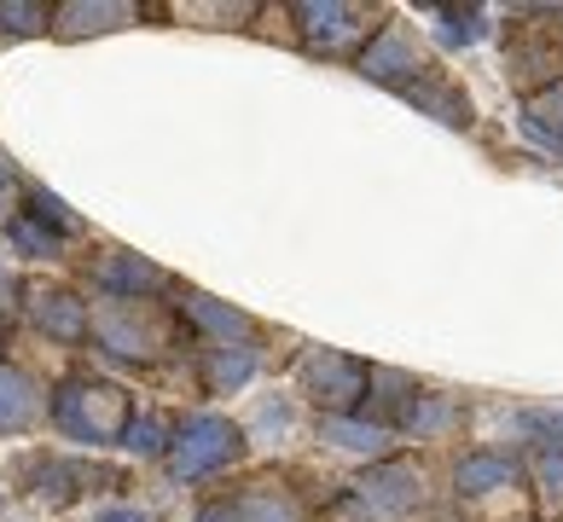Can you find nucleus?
Instances as JSON below:
<instances>
[{
    "label": "nucleus",
    "mask_w": 563,
    "mask_h": 522,
    "mask_svg": "<svg viewBox=\"0 0 563 522\" xmlns=\"http://www.w3.org/2000/svg\"><path fill=\"white\" fill-rule=\"evenodd\" d=\"M53 430L70 435V442H88V447H111L122 442V430H129V395L117 384H93V378H70L53 389Z\"/></svg>",
    "instance_id": "f257e3e1"
},
{
    "label": "nucleus",
    "mask_w": 563,
    "mask_h": 522,
    "mask_svg": "<svg viewBox=\"0 0 563 522\" xmlns=\"http://www.w3.org/2000/svg\"><path fill=\"white\" fill-rule=\"evenodd\" d=\"M53 24L47 7H35V0H0V35H41Z\"/></svg>",
    "instance_id": "5701e85b"
},
{
    "label": "nucleus",
    "mask_w": 563,
    "mask_h": 522,
    "mask_svg": "<svg viewBox=\"0 0 563 522\" xmlns=\"http://www.w3.org/2000/svg\"><path fill=\"white\" fill-rule=\"evenodd\" d=\"M18 476H24V488L41 499V506H70L81 488L106 482L99 465H76V458H65V453H30Z\"/></svg>",
    "instance_id": "0eeeda50"
},
{
    "label": "nucleus",
    "mask_w": 563,
    "mask_h": 522,
    "mask_svg": "<svg viewBox=\"0 0 563 522\" xmlns=\"http://www.w3.org/2000/svg\"><path fill=\"white\" fill-rule=\"evenodd\" d=\"M320 442H325V447H343V453H384V430L354 424V418H325V424H320Z\"/></svg>",
    "instance_id": "aec40b11"
},
{
    "label": "nucleus",
    "mask_w": 563,
    "mask_h": 522,
    "mask_svg": "<svg viewBox=\"0 0 563 522\" xmlns=\"http://www.w3.org/2000/svg\"><path fill=\"white\" fill-rule=\"evenodd\" d=\"M169 442H175V435L163 430V418H152V412H145V418H129V430H122V442H117V447L157 458V453H169Z\"/></svg>",
    "instance_id": "4be33fe9"
},
{
    "label": "nucleus",
    "mask_w": 563,
    "mask_h": 522,
    "mask_svg": "<svg viewBox=\"0 0 563 522\" xmlns=\"http://www.w3.org/2000/svg\"><path fill=\"white\" fill-rule=\"evenodd\" d=\"M24 313L47 331V337H58V343H81L88 337V308H81L70 290H53V285H30V302H24Z\"/></svg>",
    "instance_id": "9d476101"
},
{
    "label": "nucleus",
    "mask_w": 563,
    "mask_h": 522,
    "mask_svg": "<svg viewBox=\"0 0 563 522\" xmlns=\"http://www.w3.org/2000/svg\"><path fill=\"white\" fill-rule=\"evenodd\" d=\"M430 35L442 41V47H471V41L488 35V12L483 7H430Z\"/></svg>",
    "instance_id": "f3484780"
},
{
    "label": "nucleus",
    "mask_w": 563,
    "mask_h": 522,
    "mask_svg": "<svg viewBox=\"0 0 563 522\" xmlns=\"http://www.w3.org/2000/svg\"><path fill=\"white\" fill-rule=\"evenodd\" d=\"M30 203H35V221L47 226V233H76V226H81V221L70 215V209L58 203L53 192H41V186H30Z\"/></svg>",
    "instance_id": "a878e982"
},
{
    "label": "nucleus",
    "mask_w": 563,
    "mask_h": 522,
    "mask_svg": "<svg viewBox=\"0 0 563 522\" xmlns=\"http://www.w3.org/2000/svg\"><path fill=\"white\" fill-rule=\"evenodd\" d=\"M540 482H547V493L563 488V447H558V442L547 447V458H540Z\"/></svg>",
    "instance_id": "cd10ccee"
},
{
    "label": "nucleus",
    "mask_w": 563,
    "mask_h": 522,
    "mask_svg": "<svg viewBox=\"0 0 563 522\" xmlns=\"http://www.w3.org/2000/svg\"><path fill=\"white\" fill-rule=\"evenodd\" d=\"M41 412H47V407H41V389H35V378H30V371H18V366L0 360V435L30 430Z\"/></svg>",
    "instance_id": "ddd939ff"
},
{
    "label": "nucleus",
    "mask_w": 563,
    "mask_h": 522,
    "mask_svg": "<svg viewBox=\"0 0 563 522\" xmlns=\"http://www.w3.org/2000/svg\"><path fill=\"white\" fill-rule=\"evenodd\" d=\"M198 371H203V384H210V395H239L256 378V348L250 343H210L198 354Z\"/></svg>",
    "instance_id": "9b49d317"
},
{
    "label": "nucleus",
    "mask_w": 563,
    "mask_h": 522,
    "mask_svg": "<svg viewBox=\"0 0 563 522\" xmlns=\"http://www.w3.org/2000/svg\"><path fill=\"white\" fill-rule=\"evenodd\" d=\"M134 7H122V0H106V7H58V30L65 35H93V30H117L129 24Z\"/></svg>",
    "instance_id": "6ab92c4d"
},
{
    "label": "nucleus",
    "mask_w": 563,
    "mask_h": 522,
    "mask_svg": "<svg viewBox=\"0 0 563 522\" xmlns=\"http://www.w3.org/2000/svg\"><path fill=\"white\" fill-rule=\"evenodd\" d=\"M12 297V279H7V267H0V302H7Z\"/></svg>",
    "instance_id": "c756f323"
},
{
    "label": "nucleus",
    "mask_w": 563,
    "mask_h": 522,
    "mask_svg": "<svg viewBox=\"0 0 563 522\" xmlns=\"http://www.w3.org/2000/svg\"><path fill=\"white\" fill-rule=\"evenodd\" d=\"M361 499L378 517H407V511H419V499H424V482H419V470L401 465V458H384V465H372L361 482Z\"/></svg>",
    "instance_id": "6e6552de"
},
{
    "label": "nucleus",
    "mask_w": 563,
    "mask_h": 522,
    "mask_svg": "<svg viewBox=\"0 0 563 522\" xmlns=\"http://www.w3.org/2000/svg\"><path fill=\"white\" fill-rule=\"evenodd\" d=\"M93 274H99V290H111V297H129V302H145V290L163 285V267H152L145 256H134V249H111V256L99 262Z\"/></svg>",
    "instance_id": "f8f14e48"
},
{
    "label": "nucleus",
    "mask_w": 563,
    "mask_h": 522,
    "mask_svg": "<svg viewBox=\"0 0 563 522\" xmlns=\"http://www.w3.org/2000/svg\"><path fill=\"white\" fill-rule=\"evenodd\" d=\"M453 482L465 499H483V493H499V488H517V465L506 453H471V458H459Z\"/></svg>",
    "instance_id": "2eb2a0df"
},
{
    "label": "nucleus",
    "mask_w": 563,
    "mask_h": 522,
    "mask_svg": "<svg viewBox=\"0 0 563 522\" xmlns=\"http://www.w3.org/2000/svg\"><path fill=\"white\" fill-rule=\"evenodd\" d=\"M361 18H372V12H361V7H343V0H302L297 7V24H302V41L314 53H349V41L361 35L366 24Z\"/></svg>",
    "instance_id": "1a4fd4ad"
},
{
    "label": "nucleus",
    "mask_w": 563,
    "mask_h": 522,
    "mask_svg": "<svg viewBox=\"0 0 563 522\" xmlns=\"http://www.w3.org/2000/svg\"><path fill=\"white\" fill-rule=\"evenodd\" d=\"M297 384L314 407H325V418H343L366 401L372 389V371L361 360H349V354H331V348H308L302 366H297Z\"/></svg>",
    "instance_id": "20e7f679"
},
{
    "label": "nucleus",
    "mask_w": 563,
    "mask_h": 522,
    "mask_svg": "<svg viewBox=\"0 0 563 522\" xmlns=\"http://www.w3.org/2000/svg\"><path fill=\"white\" fill-rule=\"evenodd\" d=\"M361 76H366V81H378V88H401V93H412L419 81L435 76V65L419 53V41H412L401 24H389V30H378V35L366 41Z\"/></svg>",
    "instance_id": "39448f33"
},
{
    "label": "nucleus",
    "mask_w": 563,
    "mask_h": 522,
    "mask_svg": "<svg viewBox=\"0 0 563 522\" xmlns=\"http://www.w3.org/2000/svg\"><path fill=\"white\" fill-rule=\"evenodd\" d=\"M7 233L18 238V249H24V256H53V249H58V233L35 226L30 215H12V221H7Z\"/></svg>",
    "instance_id": "393cba45"
},
{
    "label": "nucleus",
    "mask_w": 563,
    "mask_h": 522,
    "mask_svg": "<svg viewBox=\"0 0 563 522\" xmlns=\"http://www.w3.org/2000/svg\"><path fill=\"white\" fill-rule=\"evenodd\" d=\"M506 65L529 99L540 93V81L558 88L563 81V12H517L506 24Z\"/></svg>",
    "instance_id": "f03ea898"
},
{
    "label": "nucleus",
    "mask_w": 563,
    "mask_h": 522,
    "mask_svg": "<svg viewBox=\"0 0 563 522\" xmlns=\"http://www.w3.org/2000/svg\"><path fill=\"white\" fill-rule=\"evenodd\" d=\"M529 129H534V134H547L558 152H563V81L529 99Z\"/></svg>",
    "instance_id": "412c9836"
},
{
    "label": "nucleus",
    "mask_w": 563,
    "mask_h": 522,
    "mask_svg": "<svg viewBox=\"0 0 563 522\" xmlns=\"http://www.w3.org/2000/svg\"><path fill=\"white\" fill-rule=\"evenodd\" d=\"M198 522H302L290 499H274V493H233V499H216L203 506Z\"/></svg>",
    "instance_id": "4468645a"
},
{
    "label": "nucleus",
    "mask_w": 563,
    "mask_h": 522,
    "mask_svg": "<svg viewBox=\"0 0 563 522\" xmlns=\"http://www.w3.org/2000/svg\"><path fill=\"white\" fill-rule=\"evenodd\" d=\"M453 424V407L442 401V395H412V407L401 412V430H448Z\"/></svg>",
    "instance_id": "b1692460"
},
{
    "label": "nucleus",
    "mask_w": 563,
    "mask_h": 522,
    "mask_svg": "<svg viewBox=\"0 0 563 522\" xmlns=\"http://www.w3.org/2000/svg\"><path fill=\"white\" fill-rule=\"evenodd\" d=\"M233 458H244V430L233 418H216V412L186 418L175 430V442H169V470L180 482H203V476L227 470Z\"/></svg>",
    "instance_id": "7ed1b4c3"
},
{
    "label": "nucleus",
    "mask_w": 563,
    "mask_h": 522,
    "mask_svg": "<svg viewBox=\"0 0 563 522\" xmlns=\"http://www.w3.org/2000/svg\"><path fill=\"white\" fill-rule=\"evenodd\" d=\"M407 99H419L424 111H435L448 122V129H471V99L453 88V81H442V76H430V81H419V88H412Z\"/></svg>",
    "instance_id": "a211bd4d"
},
{
    "label": "nucleus",
    "mask_w": 563,
    "mask_h": 522,
    "mask_svg": "<svg viewBox=\"0 0 563 522\" xmlns=\"http://www.w3.org/2000/svg\"><path fill=\"white\" fill-rule=\"evenodd\" d=\"M93 331L111 354H122V360H152V354L169 343V331H163L157 313H145V302H129V297H111L106 308H99Z\"/></svg>",
    "instance_id": "423d86ee"
},
{
    "label": "nucleus",
    "mask_w": 563,
    "mask_h": 522,
    "mask_svg": "<svg viewBox=\"0 0 563 522\" xmlns=\"http://www.w3.org/2000/svg\"><path fill=\"white\" fill-rule=\"evenodd\" d=\"M93 522H157V511H145V506H99Z\"/></svg>",
    "instance_id": "bb28decb"
},
{
    "label": "nucleus",
    "mask_w": 563,
    "mask_h": 522,
    "mask_svg": "<svg viewBox=\"0 0 563 522\" xmlns=\"http://www.w3.org/2000/svg\"><path fill=\"white\" fill-rule=\"evenodd\" d=\"M0 215L12 221V180H0Z\"/></svg>",
    "instance_id": "c85d7f7f"
},
{
    "label": "nucleus",
    "mask_w": 563,
    "mask_h": 522,
    "mask_svg": "<svg viewBox=\"0 0 563 522\" xmlns=\"http://www.w3.org/2000/svg\"><path fill=\"white\" fill-rule=\"evenodd\" d=\"M180 308H186V320H192L198 331H210L216 343H239V337H250V313L227 308V302H216V297H203V290H192V297H186Z\"/></svg>",
    "instance_id": "dca6fc26"
},
{
    "label": "nucleus",
    "mask_w": 563,
    "mask_h": 522,
    "mask_svg": "<svg viewBox=\"0 0 563 522\" xmlns=\"http://www.w3.org/2000/svg\"><path fill=\"white\" fill-rule=\"evenodd\" d=\"M552 435H558V447H563V418H552Z\"/></svg>",
    "instance_id": "7c9ffc66"
}]
</instances>
